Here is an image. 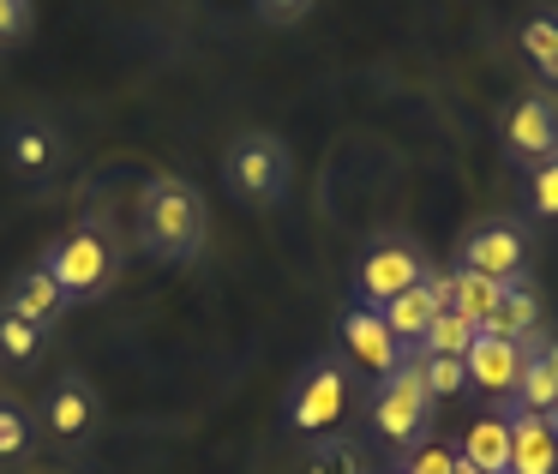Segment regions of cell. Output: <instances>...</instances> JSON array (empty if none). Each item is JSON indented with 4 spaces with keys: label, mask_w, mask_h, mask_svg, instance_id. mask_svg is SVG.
I'll return each instance as SVG.
<instances>
[{
    "label": "cell",
    "mask_w": 558,
    "mask_h": 474,
    "mask_svg": "<svg viewBox=\"0 0 558 474\" xmlns=\"http://www.w3.org/2000/svg\"><path fill=\"white\" fill-rule=\"evenodd\" d=\"M205 193L181 174H157L138 198V234L157 258H193L205 246Z\"/></svg>",
    "instance_id": "6da1fadb"
},
{
    "label": "cell",
    "mask_w": 558,
    "mask_h": 474,
    "mask_svg": "<svg viewBox=\"0 0 558 474\" xmlns=\"http://www.w3.org/2000/svg\"><path fill=\"white\" fill-rule=\"evenodd\" d=\"M426 421H433V390H426V378H421V361L402 354L397 373L378 378L373 426H378V438H390V445H414Z\"/></svg>",
    "instance_id": "7a4b0ae2"
},
{
    "label": "cell",
    "mask_w": 558,
    "mask_h": 474,
    "mask_svg": "<svg viewBox=\"0 0 558 474\" xmlns=\"http://www.w3.org/2000/svg\"><path fill=\"white\" fill-rule=\"evenodd\" d=\"M222 174H229V186L241 198L277 205L282 186H289V150H282L270 133H246V138H234V150L222 157Z\"/></svg>",
    "instance_id": "3957f363"
},
{
    "label": "cell",
    "mask_w": 558,
    "mask_h": 474,
    "mask_svg": "<svg viewBox=\"0 0 558 474\" xmlns=\"http://www.w3.org/2000/svg\"><path fill=\"white\" fill-rule=\"evenodd\" d=\"M54 277V289L66 294V301H85V294H102L114 277V253L109 241H102L97 229H73L61 246L49 253V265H43Z\"/></svg>",
    "instance_id": "277c9868"
},
{
    "label": "cell",
    "mask_w": 558,
    "mask_h": 474,
    "mask_svg": "<svg viewBox=\"0 0 558 474\" xmlns=\"http://www.w3.org/2000/svg\"><path fill=\"white\" fill-rule=\"evenodd\" d=\"M505 150L529 169H541L546 157H558V102L553 97H517L505 109Z\"/></svg>",
    "instance_id": "5b68a950"
},
{
    "label": "cell",
    "mask_w": 558,
    "mask_h": 474,
    "mask_svg": "<svg viewBox=\"0 0 558 474\" xmlns=\"http://www.w3.org/2000/svg\"><path fill=\"white\" fill-rule=\"evenodd\" d=\"M522 265H529V241H522L517 222H481L462 241V270H474V277L522 282Z\"/></svg>",
    "instance_id": "8992f818"
},
{
    "label": "cell",
    "mask_w": 558,
    "mask_h": 474,
    "mask_svg": "<svg viewBox=\"0 0 558 474\" xmlns=\"http://www.w3.org/2000/svg\"><path fill=\"white\" fill-rule=\"evenodd\" d=\"M438 313H450V270H426V277L414 282L409 294H397L378 318L390 325V337H397L402 349H421V337L433 330Z\"/></svg>",
    "instance_id": "52a82bcc"
},
{
    "label": "cell",
    "mask_w": 558,
    "mask_h": 474,
    "mask_svg": "<svg viewBox=\"0 0 558 474\" xmlns=\"http://www.w3.org/2000/svg\"><path fill=\"white\" fill-rule=\"evenodd\" d=\"M421 277H426V265H421V253H414V246H402V241L373 246V253H366V265H361V306L385 313V306L397 301V294H409Z\"/></svg>",
    "instance_id": "ba28073f"
},
{
    "label": "cell",
    "mask_w": 558,
    "mask_h": 474,
    "mask_svg": "<svg viewBox=\"0 0 558 474\" xmlns=\"http://www.w3.org/2000/svg\"><path fill=\"white\" fill-rule=\"evenodd\" d=\"M342 349L354 354V366L373 378H390L402 366V342L390 337V325L373 313V306H354V313H342Z\"/></svg>",
    "instance_id": "9c48e42d"
},
{
    "label": "cell",
    "mask_w": 558,
    "mask_h": 474,
    "mask_svg": "<svg viewBox=\"0 0 558 474\" xmlns=\"http://www.w3.org/2000/svg\"><path fill=\"white\" fill-rule=\"evenodd\" d=\"M462 366H469V385H481L486 397H517L522 385V366H529V349L522 342H505V337H474V349L462 354Z\"/></svg>",
    "instance_id": "30bf717a"
},
{
    "label": "cell",
    "mask_w": 558,
    "mask_h": 474,
    "mask_svg": "<svg viewBox=\"0 0 558 474\" xmlns=\"http://www.w3.org/2000/svg\"><path fill=\"white\" fill-rule=\"evenodd\" d=\"M289 421L301 426V433H325V426H337V421H342V373H337L330 361H318L313 373L301 378Z\"/></svg>",
    "instance_id": "8fae6325"
},
{
    "label": "cell",
    "mask_w": 558,
    "mask_h": 474,
    "mask_svg": "<svg viewBox=\"0 0 558 474\" xmlns=\"http://www.w3.org/2000/svg\"><path fill=\"white\" fill-rule=\"evenodd\" d=\"M510 474H558V426L546 414H510Z\"/></svg>",
    "instance_id": "7c38bea8"
},
{
    "label": "cell",
    "mask_w": 558,
    "mask_h": 474,
    "mask_svg": "<svg viewBox=\"0 0 558 474\" xmlns=\"http://www.w3.org/2000/svg\"><path fill=\"white\" fill-rule=\"evenodd\" d=\"M462 462H474L481 474H510V414H481L462 426Z\"/></svg>",
    "instance_id": "4fadbf2b"
},
{
    "label": "cell",
    "mask_w": 558,
    "mask_h": 474,
    "mask_svg": "<svg viewBox=\"0 0 558 474\" xmlns=\"http://www.w3.org/2000/svg\"><path fill=\"white\" fill-rule=\"evenodd\" d=\"M534 325H541V294L529 289V282H510L505 301H498V313L486 318V337H505V342H529Z\"/></svg>",
    "instance_id": "5bb4252c"
},
{
    "label": "cell",
    "mask_w": 558,
    "mask_h": 474,
    "mask_svg": "<svg viewBox=\"0 0 558 474\" xmlns=\"http://www.w3.org/2000/svg\"><path fill=\"white\" fill-rule=\"evenodd\" d=\"M510 282H493V277H474V270H450V313H462L474 330L498 313Z\"/></svg>",
    "instance_id": "9a60e30c"
},
{
    "label": "cell",
    "mask_w": 558,
    "mask_h": 474,
    "mask_svg": "<svg viewBox=\"0 0 558 474\" xmlns=\"http://www.w3.org/2000/svg\"><path fill=\"white\" fill-rule=\"evenodd\" d=\"M558 402V342H546L541 354H529V366H522V385H517V409L529 414H553Z\"/></svg>",
    "instance_id": "2e32d148"
},
{
    "label": "cell",
    "mask_w": 558,
    "mask_h": 474,
    "mask_svg": "<svg viewBox=\"0 0 558 474\" xmlns=\"http://www.w3.org/2000/svg\"><path fill=\"white\" fill-rule=\"evenodd\" d=\"M66 306V294L54 289V277L49 270H25V277H19V289H13V313L25 318V325H43V318H54Z\"/></svg>",
    "instance_id": "e0dca14e"
},
{
    "label": "cell",
    "mask_w": 558,
    "mask_h": 474,
    "mask_svg": "<svg viewBox=\"0 0 558 474\" xmlns=\"http://www.w3.org/2000/svg\"><path fill=\"white\" fill-rule=\"evenodd\" d=\"M517 42H522V54L534 61V73H541V78H553V85H558V13L529 19Z\"/></svg>",
    "instance_id": "ac0fdd59"
},
{
    "label": "cell",
    "mask_w": 558,
    "mask_h": 474,
    "mask_svg": "<svg viewBox=\"0 0 558 474\" xmlns=\"http://www.w3.org/2000/svg\"><path fill=\"white\" fill-rule=\"evenodd\" d=\"M474 337H481V330H474L462 313H438L433 330L421 337V354H450V361H462V354L474 349Z\"/></svg>",
    "instance_id": "d6986e66"
},
{
    "label": "cell",
    "mask_w": 558,
    "mask_h": 474,
    "mask_svg": "<svg viewBox=\"0 0 558 474\" xmlns=\"http://www.w3.org/2000/svg\"><path fill=\"white\" fill-rule=\"evenodd\" d=\"M49 421H54V433H61V438H78L90 426V390L85 385H61L49 397Z\"/></svg>",
    "instance_id": "ffe728a7"
},
{
    "label": "cell",
    "mask_w": 558,
    "mask_h": 474,
    "mask_svg": "<svg viewBox=\"0 0 558 474\" xmlns=\"http://www.w3.org/2000/svg\"><path fill=\"white\" fill-rule=\"evenodd\" d=\"M421 378H426V390H433V402H445V397H457V390H469V366L450 361V354H421Z\"/></svg>",
    "instance_id": "44dd1931"
},
{
    "label": "cell",
    "mask_w": 558,
    "mask_h": 474,
    "mask_svg": "<svg viewBox=\"0 0 558 474\" xmlns=\"http://www.w3.org/2000/svg\"><path fill=\"white\" fill-rule=\"evenodd\" d=\"M13 157H19V169H49V162H54V138L43 133V126H19V133H13Z\"/></svg>",
    "instance_id": "7402d4cb"
},
{
    "label": "cell",
    "mask_w": 558,
    "mask_h": 474,
    "mask_svg": "<svg viewBox=\"0 0 558 474\" xmlns=\"http://www.w3.org/2000/svg\"><path fill=\"white\" fill-rule=\"evenodd\" d=\"M0 349H7V361H31L37 354V325H25L19 313L0 318Z\"/></svg>",
    "instance_id": "603a6c76"
},
{
    "label": "cell",
    "mask_w": 558,
    "mask_h": 474,
    "mask_svg": "<svg viewBox=\"0 0 558 474\" xmlns=\"http://www.w3.org/2000/svg\"><path fill=\"white\" fill-rule=\"evenodd\" d=\"M402 474H457V450L450 445H421L409 462H402Z\"/></svg>",
    "instance_id": "cb8c5ba5"
},
{
    "label": "cell",
    "mask_w": 558,
    "mask_h": 474,
    "mask_svg": "<svg viewBox=\"0 0 558 474\" xmlns=\"http://www.w3.org/2000/svg\"><path fill=\"white\" fill-rule=\"evenodd\" d=\"M534 217H558V157L534 169Z\"/></svg>",
    "instance_id": "d4e9b609"
},
{
    "label": "cell",
    "mask_w": 558,
    "mask_h": 474,
    "mask_svg": "<svg viewBox=\"0 0 558 474\" xmlns=\"http://www.w3.org/2000/svg\"><path fill=\"white\" fill-rule=\"evenodd\" d=\"M25 438H31L25 414H19V409H0V457H19V450H25Z\"/></svg>",
    "instance_id": "484cf974"
},
{
    "label": "cell",
    "mask_w": 558,
    "mask_h": 474,
    "mask_svg": "<svg viewBox=\"0 0 558 474\" xmlns=\"http://www.w3.org/2000/svg\"><path fill=\"white\" fill-rule=\"evenodd\" d=\"M25 25H31V0H0V42L25 37Z\"/></svg>",
    "instance_id": "4316f807"
},
{
    "label": "cell",
    "mask_w": 558,
    "mask_h": 474,
    "mask_svg": "<svg viewBox=\"0 0 558 474\" xmlns=\"http://www.w3.org/2000/svg\"><path fill=\"white\" fill-rule=\"evenodd\" d=\"M318 0H258V13L270 19V25H294V19H306Z\"/></svg>",
    "instance_id": "83f0119b"
},
{
    "label": "cell",
    "mask_w": 558,
    "mask_h": 474,
    "mask_svg": "<svg viewBox=\"0 0 558 474\" xmlns=\"http://www.w3.org/2000/svg\"><path fill=\"white\" fill-rule=\"evenodd\" d=\"M457 474H481V469H474V462H462V457H457Z\"/></svg>",
    "instance_id": "f1b7e54d"
},
{
    "label": "cell",
    "mask_w": 558,
    "mask_h": 474,
    "mask_svg": "<svg viewBox=\"0 0 558 474\" xmlns=\"http://www.w3.org/2000/svg\"><path fill=\"white\" fill-rule=\"evenodd\" d=\"M546 421H553V426H558V402H553V414H546Z\"/></svg>",
    "instance_id": "f546056e"
},
{
    "label": "cell",
    "mask_w": 558,
    "mask_h": 474,
    "mask_svg": "<svg viewBox=\"0 0 558 474\" xmlns=\"http://www.w3.org/2000/svg\"><path fill=\"white\" fill-rule=\"evenodd\" d=\"M397 474H402V469H397Z\"/></svg>",
    "instance_id": "4dcf8cb0"
}]
</instances>
